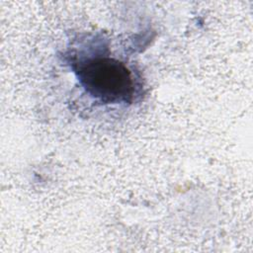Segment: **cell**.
<instances>
[{
	"mask_svg": "<svg viewBox=\"0 0 253 253\" xmlns=\"http://www.w3.org/2000/svg\"><path fill=\"white\" fill-rule=\"evenodd\" d=\"M75 73L85 91L103 103H126L132 100L134 83L131 72L117 59L89 58L79 62Z\"/></svg>",
	"mask_w": 253,
	"mask_h": 253,
	"instance_id": "obj_1",
	"label": "cell"
}]
</instances>
